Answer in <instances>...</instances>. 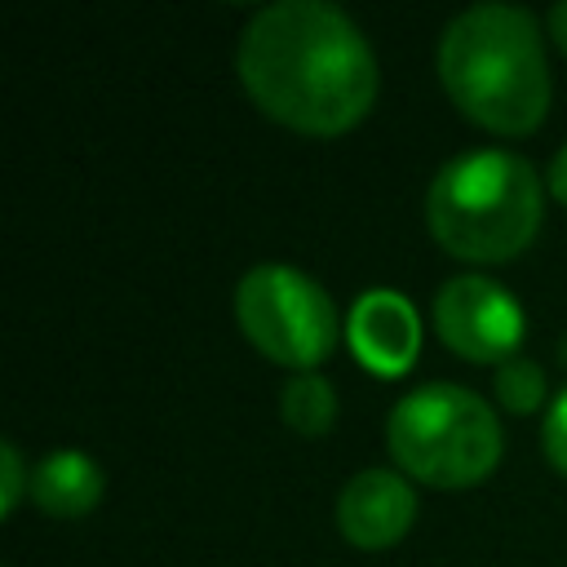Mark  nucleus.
<instances>
[{
    "instance_id": "1",
    "label": "nucleus",
    "mask_w": 567,
    "mask_h": 567,
    "mask_svg": "<svg viewBox=\"0 0 567 567\" xmlns=\"http://www.w3.org/2000/svg\"><path fill=\"white\" fill-rule=\"evenodd\" d=\"M239 84L279 124L337 137L377 102V58L363 31L328 0H275L257 9L235 53Z\"/></svg>"
},
{
    "instance_id": "2",
    "label": "nucleus",
    "mask_w": 567,
    "mask_h": 567,
    "mask_svg": "<svg viewBox=\"0 0 567 567\" xmlns=\"http://www.w3.org/2000/svg\"><path fill=\"white\" fill-rule=\"evenodd\" d=\"M439 80L483 128L523 137L549 111V62L536 18L518 4H474L443 27Z\"/></svg>"
},
{
    "instance_id": "3",
    "label": "nucleus",
    "mask_w": 567,
    "mask_h": 567,
    "mask_svg": "<svg viewBox=\"0 0 567 567\" xmlns=\"http://www.w3.org/2000/svg\"><path fill=\"white\" fill-rule=\"evenodd\" d=\"M430 235L465 261H509L540 230V177L514 151H465L425 190Z\"/></svg>"
},
{
    "instance_id": "4",
    "label": "nucleus",
    "mask_w": 567,
    "mask_h": 567,
    "mask_svg": "<svg viewBox=\"0 0 567 567\" xmlns=\"http://www.w3.org/2000/svg\"><path fill=\"white\" fill-rule=\"evenodd\" d=\"M385 443L399 470L430 487H470L501 461L492 403L452 381H430L403 394L385 421Z\"/></svg>"
},
{
    "instance_id": "5",
    "label": "nucleus",
    "mask_w": 567,
    "mask_h": 567,
    "mask_svg": "<svg viewBox=\"0 0 567 567\" xmlns=\"http://www.w3.org/2000/svg\"><path fill=\"white\" fill-rule=\"evenodd\" d=\"M239 332L270 359L310 372L337 346V306L332 297L297 266H252L235 288Z\"/></svg>"
},
{
    "instance_id": "6",
    "label": "nucleus",
    "mask_w": 567,
    "mask_h": 567,
    "mask_svg": "<svg viewBox=\"0 0 567 567\" xmlns=\"http://www.w3.org/2000/svg\"><path fill=\"white\" fill-rule=\"evenodd\" d=\"M434 328L447 350L474 363H505L523 341L518 301L483 275H456L434 297Z\"/></svg>"
},
{
    "instance_id": "7",
    "label": "nucleus",
    "mask_w": 567,
    "mask_h": 567,
    "mask_svg": "<svg viewBox=\"0 0 567 567\" xmlns=\"http://www.w3.org/2000/svg\"><path fill=\"white\" fill-rule=\"evenodd\" d=\"M416 518V492L394 470H359L337 496V527L359 549H390Z\"/></svg>"
},
{
    "instance_id": "8",
    "label": "nucleus",
    "mask_w": 567,
    "mask_h": 567,
    "mask_svg": "<svg viewBox=\"0 0 567 567\" xmlns=\"http://www.w3.org/2000/svg\"><path fill=\"white\" fill-rule=\"evenodd\" d=\"M346 337H350V350L359 354L363 368H372L381 377H399L416 363L421 319L403 292L372 288L354 301V310L346 319Z\"/></svg>"
},
{
    "instance_id": "9",
    "label": "nucleus",
    "mask_w": 567,
    "mask_h": 567,
    "mask_svg": "<svg viewBox=\"0 0 567 567\" xmlns=\"http://www.w3.org/2000/svg\"><path fill=\"white\" fill-rule=\"evenodd\" d=\"M102 470L89 452L58 447L31 470V501L53 518H80L102 501Z\"/></svg>"
},
{
    "instance_id": "10",
    "label": "nucleus",
    "mask_w": 567,
    "mask_h": 567,
    "mask_svg": "<svg viewBox=\"0 0 567 567\" xmlns=\"http://www.w3.org/2000/svg\"><path fill=\"white\" fill-rule=\"evenodd\" d=\"M279 412H284V421L297 430V434H328L332 430V421H337V394H332V385L319 377V372H297L288 385H284V394H279Z\"/></svg>"
},
{
    "instance_id": "11",
    "label": "nucleus",
    "mask_w": 567,
    "mask_h": 567,
    "mask_svg": "<svg viewBox=\"0 0 567 567\" xmlns=\"http://www.w3.org/2000/svg\"><path fill=\"white\" fill-rule=\"evenodd\" d=\"M496 399L509 412H518V416L532 412V408H540V399H545V372L532 359L509 354L505 363H496Z\"/></svg>"
},
{
    "instance_id": "12",
    "label": "nucleus",
    "mask_w": 567,
    "mask_h": 567,
    "mask_svg": "<svg viewBox=\"0 0 567 567\" xmlns=\"http://www.w3.org/2000/svg\"><path fill=\"white\" fill-rule=\"evenodd\" d=\"M540 439H545V456H549V465H554L558 474H567V390L549 403Z\"/></svg>"
},
{
    "instance_id": "13",
    "label": "nucleus",
    "mask_w": 567,
    "mask_h": 567,
    "mask_svg": "<svg viewBox=\"0 0 567 567\" xmlns=\"http://www.w3.org/2000/svg\"><path fill=\"white\" fill-rule=\"evenodd\" d=\"M22 478H27V465H22V452L13 443H0V514H13L18 501H22Z\"/></svg>"
},
{
    "instance_id": "14",
    "label": "nucleus",
    "mask_w": 567,
    "mask_h": 567,
    "mask_svg": "<svg viewBox=\"0 0 567 567\" xmlns=\"http://www.w3.org/2000/svg\"><path fill=\"white\" fill-rule=\"evenodd\" d=\"M545 182H549L554 199H558V204H567V146H563V151L549 159V177H545Z\"/></svg>"
},
{
    "instance_id": "15",
    "label": "nucleus",
    "mask_w": 567,
    "mask_h": 567,
    "mask_svg": "<svg viewBox=\"0 0 567 567\" xmlns=\"http://www.w3.org/2000/svg\"><path fill=\"white\" fill-rule=\"evenodd\" d=\"M549 31H554V40H558V44H563V53H567V0L549 9Z\"/></svg>"
},
{
    "instance_id": "16",
    "label": "nucleus",
    "mask_w": 567,
    "mask_h": 567,
    "mask_svg": "<svg viewBox=\"0 0 567 567\" xmlns=\"http://www.w3.org/2000/svg\"><path fill=\"white\" fill-rule=\"evenodd\" d=\"M563 363H567V341H563Z\"/></svg>"
}]
</instances>
